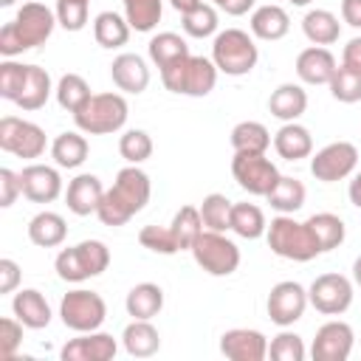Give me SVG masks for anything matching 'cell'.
<instances>
[{
    "label": "cell",
    "mask_w": 361,
    "mask_h": 361,
    "mask_svg": "<svg viewBox=\"0 0 361 361\" xmlns=\"http://www.w3.org/2000/svg\"><path fill=\"white\" fill-rule=\"evenodd\" d=\"M149 195H152L149 175L138 164H130V166L118 169L113 186L104 189L96 217L104 226H124L149 203Z\"/></svg>",
    "instance_id": "obj_1"
},
{
    "label": "cell",
    "mask_w": 361,
    "mask_h": 361,
    "mask_svg": "<svg viewBox=\"0 0 361 361\" xmlns=\"http://www.w3.org/2000/svg\"><path fill=\"white\" fill-rule=\"evenodd\" d=\"M56 25L59 23H56L54 8H48L45 3H37V0H28L17 8L14 20H8L0 28V54L6 59H14L23 51L39 48L51 39Z\"/></svg>",
    "instance_id": "obj_2"
},
{
    "label": "cell",
    "mask_w": 361,
    "mask_h": 361,
    "mask_svg": "<svg viewBox=\"0 0 361 361\" xmlns=\"http://www.w3.org/2000/svg\"><path fill=\"white\" fill-rule=\"evenodd\" d=\"M217 65L212 62V56H200V54H189L166 68H161V82L166 90L178 93V96H192V99H203L214 90L217 85Z\"/></svg>",
    "instance_id": "obj_3"
},
{
    "label": "cell",
    "mask_w": 361,
    "mask_h": 361,
    "mask_svg": "<svg viewBox=\"0 0 361 361\" xmlns=\"http://www.w3.org/2000/svg\"><path fill=\"white\" fill-rule=\"evenodd\" d=\"M265 240H268V248L282 257V259H293V262H310L316 259L322 251H319V243L313 237V231L307 228V223L302 220H293L290 214H276L271 223H268V231H265Z\"/></svg>",
    "instance_id": "obj_4"
},
{
    "label": "cell",
    "mask_w": 361,
    "mask_h": 361,
    "mask_svg": "<svg viewBox=\"0 0 361 361\" xmlns=\"http://www.w3.org/2000/svg\"><path fill=\"white\" fill-rule=\"evenodd\" d=\"M130 116V104L121 93H93L82 110L73 113V124L76 130H82L85 135H110L118 133L127 124Z\"/></svg>",
    "instance_id": "obj_5"
},
{
    "label": "cell",
    "mask_w": 361,
    "mask_h": 361,
    "mask_svg": "<svg viewBox=\"0 0 361 361\" xmlns=\"http://www.w3.org/2000/svg\"><path fill=\"white\" fill-rule=\"evenodd\" d=\"M110 268V248L102 240H82L76 245H68L56 254L54 271L62 282L79 285L90 276H99Z\"/></svg>",
    "instance_id": "obj_6"
},
{
    "label": "cell",
    "mask_w": 361,
    "mask_h": 361,
    "mask_svg": "<svg viewBox=\"0 0 361 361\" xmlns=\"http://www.w3.org/2000/svg\"><path fill=\"white\" fill-rule=\"evenodd\" d=\"M259 48L254 42V34L243 28H226L214 34L212 42V62L226 76H245L257 68Z\"/></svg>",
    "instance_id": "obj_7"
},
{
    "label": "cell",
    "mask_w": 361,
    "mask_h": 361,
    "mask_svg": "<svg viewBox=\"0 0 361 361\" xmlns=\"http://www.w3.org/2000/svg\"><path fill=\"white\" fill-rule=\"evenodd\" d=\"M189 251L209 276H231L240 268V248L234 240L226 237V231L203 228V234L195 240Z\"/></svg>",
    "instance_id": "obj_8"
},
{
    "label": "cell",
    "mask_w": 361,
    "mask_h": 361,
    "mask_svg": "<svg viewBox=\"0 0 361 361\" xmlns=\"http://www.w3.org/2000/svg\"><path fill=\"white\" fill-rule=\"evenodd\" d=\"M59 319L73 333H90L104 324L107 305H104L102 293L87 290V288H73L59 302Z\"/></svg>",
    "instance_id": "obj_9"
},
{
    "label": "cell",
    "mask_w": 361,
    "mask_h": 361,
    "mask_svg": "<svg viewBox=\"0 0 361 361\" xmlns=\"http://www.w3.org/2000/svg\"><path fill=\"white\" fill-rule=\"evenodd\" d=\"M231 175L237 186L254 197H268V192L282 178L276 164L265 152H234L231 158Z\"/></svg>",
    "instance_id": "obj_10"
},
{
    "label": "cell",
    "mask_w": 361,
    "mask_h": 361,
    "mask_svg": "<svg viewBox=\"0 0 361 361\" xmlns=\"http://www.w3.org/2000/svg\"><path fill=\"white\" fill-rule=\"evenodd\" d=\"M48 147V135L39 124L17 118V116H3L0 118V149L8 155H17L23 161H37L42 158Z\"/></svg>",
    "instance_id": "obj_11"
},
{
    "label": "cell",
    "mask_w": 361,
    "mask_h": 361,
    "mask_svg": "<svg viewBox=\"0 0 361 361\" xmlns=\"http://www.w3.org/2000/svg\"><path fill=\"white\" fill-rule=\"evenodd\" d=\"M353 296H355L353 293V279H347L344 274H336V271L319 274L310 282V288H307L310 305L319 313H324V316H341V313H347L350 305H353Z\"/></svg>",
    "instance_id": "obj_12"
},
{
    "label": "cell",
    "mask_w": 361,
    "mask_h": 361,
    "mask_svg": "<svg viewBox=\"0 0 361 361\" xmlns=\"http://www.w3.org/2000/svg\"><path fill=\"white\" fill-rule=\"evenodd\" d=\"M358 166V147L350 141H333L322 147L316 155H310V175L322 183L344 180Z\"/></svg>",
    "instance_id": "obj_13"
},
{
    "label": "cell",
    "mask_w": 361,
    "mask_h": 361,
    "mask_svg": "<svg viewBox=\"0 0 361 361\" xmlns=\"http://www.w3.org/2000/svg\"><path fill=\"white\" fill-rule=\"evenodd\" d=\"M310 299H307V288L293 282V279H282L271 288L268 299H265V310H268V319L276 324V327H290L296 324L305 310H307Z\"/></svg>",
    "instance_id": "obj_14"
},
{
    "label": "cell",
    "mask_w": 361,
    "mask_h": 361,
    "mask_svg": "<svg viewBox=\"0 0 361 361\" xmlns=\"http://www.w3.org/2000/svg\"><path fill=\"white\" fill-rule=\"evenodd\" d=\"M355 344V333L347 322L330 319L316 330V338L310 344L313 361H347Z\"/></svg>",
    "instance_id": "obj_15"
},
{
    "label": "cell",
    "mask_w": 361,
    "mask_h": 361,
    "mask_svg": "<svg viewBox=\"0 0 361 361\" xmlns=\"http://www.w3.org/2000/svg\"><path fill=\"white\" fill-rule=\"evenodd\" d=\"M116 353H118V341L110 333L90 330L65 341V347L59 350V358L62 361H110L116 358Z\"/></svg>",
    "instance_id": "obj_16"
},
{
    "label": "cell",
    "mask_w": 361,
    "mask_h": 361,
    "mask_svg": "<svg viewBox=\"0 0 361 361\" xmlns=\"http://www.w3.org/2000/svg\"><path fill=\"white\" fill-rule=\"evenodd\" d=\"M20 180H23V197H28L31 203H54L62 195V175L56 166L31 161L28 166H23Z\"/></svg>",
    "instance_id": "obj_17"
},
{
    "label": "cell",
    "mask_w": 361,
    "mask_h": 361,
    "mask_svg": "<svg viewBox=\"0 0 361 361\" xmlns=\"http://www.w3.org/2000/svg\"><path fill=\"white\" fill-rule=\"evenodd\" d=\"M220 353L228 361H262L268 358V338L254 327H231L220 336Z\"/></svg>",
    "instance_id": "obj_18"
},
{
    "label": "cell",
    "mask_w": 361,
    "mask_h": 361,
    "mask_svg": "<svg viewBox=\"0 0 361 361\" xmlns=\"http://www.w3.org/2000/svg\"><path fill=\"white\" fill-rule=\"evenodd\" d=\"M102 197H104V186H102L99 175L82 172V175H76L73 180H68L65 203H68V212H71V214H76V217L96 214Z\"/></svg>",
    "instance_id": "obj_19"
},
{
    "label": "cell",
    "mask_w": 361,
    "mask_h": 361,
    "mask_svg": "<svg viewBox=\"0 0 361 361\" xmlns=\"http://www.w3.org/2000/svg\"><path fill=\"white\" fill-rule=\"evenodd\" d=\"M110 79L113 85L121 90V93H144L147 85H149V68H147V59L138 56V54H118L113 62H110Z\"/></svg>",
    "instance_id": "obj_20"
},
{
    "label": "cell",
    "mask_w": 361,
    "mask_h": 361,
    "mask_svg": "<svg viewBox=\"0 0 361 361\" xmlns=\"http://www.w3.org/2000/svg\"><path fill=\"white\" fill-rule=\"evenodd\" d=\"M336 68H338V62H336L333 51L324 45H310V48L299 51V56H296V76L305 85H330Z\"/></svg>",
    "instance_id": "obj_21"
},
{
    "label": "cell",
    "mask_w": 361,
    "mask_h": 361,
    "mask_svg": "<svg viewBox=\"0 0 361 361\" xmlns=\"http://www.w3.org/2000/svg\"><path fill=\"white\" fill-rule=\"evenodd\" d=\"M11 313L25 324V330H42L54 319L48 299L37 288H20L11 299Z\"/></svg>",
    "instance_id": "obj_22"
},
{
    "label": "cell",
    "mask_w": 361,
    "mask_h": 361,
    "mask_svg": "<svg viewBox=\"0 0 361 361\" xmlns=\"http://www.w3.org/2000/svg\"><path fill=\"white\" fill-rule=\"evenodd\" d=\"M248 28H251L254 39L276 42V39H282V37L290 31V17H288V11H285L282 6L265 3V6H257V8L251 11Z\"/></svg>",
    "instance_id": "obj_23"
},
{
    "label": "cell",
    "mask_w": 361,
    "mask_h": 361,
    "mask_svg": "<svg viewBox=\"0 0 361 361\" xmlns=\"http://www.w3.org/2000/svg\"><path fill=\"white\" fill-rule=\"evenodd\" d=\"M274 149L279 158L285 161H302L313 155V135L305 124L299 121H285L276 133H274Z\"/></svg>",
    "instance_id": "obj_24"
},
{
    "label": "cell",
    "mask_w": 361,
    "mask_h": 361,
    "mask_svg": "<svg viewBox=\"0 0 361 361\" xmlns=\"http://www.w3.org/2000/svg\"><path fill=\"white\" fill-rule=\"evenodd\" d=\"M121 344H124L127 355L149 358V355H155L161 350V333L152 324V319H133L121 333Z\"/></svg>",
    "instance_id": "obj_25"
},
{
    "label": "cell",
    "mask_w": 361,
    "mask_h": 361,
    "mask_svg": "<svg viewBox=\"0 0 361 361\" xmlns=\"http://www.w3.org/2000/svg\"><path fill=\"white\" fill-rule=\"evenodd\" d=\"M305 110H307V90L296 82H285L268 96V113L274 118H279L282 124L296 121Z\"/></svg>",
    "instance_id": "obj_26"
},
{
    "label": "cell",
    "mask_w": 361,
    "mask_h": 361,
    "mask_svg": "<svg viewBox=\"0 0 361 361\" xmlns=\"http://www.w3.org/2000/svg\"><path fill=\"white\" fill-rule=\"evenodd\" d=\"M87 138L82 130H65L51 141V158L59 169H76L87 161Z\"/></svg>",
    "instance_id": "obj_27"
},
{
    "label": "cell",
    "mask_w": 361,
    "mask_h": 361,
    "mask_svg": "<svg viewBox=\"0 0 361 361\" xmlns=\"http://www.w3.org/2000/svg\"><path fill=\"white\" fill-rule=\"evenodd\" d=\"M68 237V223L62 214L56 212H37L31 220H28V240L39 248H56L62 245Z\"/></svg>",
    "instance_id": "obj_28"
},
{
    "label": "cell",
    "mask_w": 361,
    "mask_h": 361,
    "mask_svg": "<svg viewBox=\"0 0 361 361\" xmlns=\"http://www.w3.org/2000/svg\"><path fill=\"white\" fill-rule=\"evenodd\" d=\"M54 93V82H51V73L39 65H28V73H25V85H23V93L17 96V107L31 113V110H39L45 107V102L51 99Z\"/></svg>",
    "instance_id": "obj_29"
},
{
    "label": "cell",
    "mask_w": 361,
    "mask_h": 361,
    "mask_svg": "<svg viewBox=\"0 0 361 361\" xmlns=\"http://www.w3.org/2000/svg\"><path fill=\"white\" fill-rule=\"evenodd\" d=\"M124 307H127V316L133 319H155L164 307V288L155 282H138L130 288Z\"/></svg>",
    "instance_id": "obj_30"
},
{
    "label": "cell",
    "mask_w": 361,
    "mask_h": 361,
    "mask_svg": "<svg viewBox=\"0 0 361 361\" xmlns=\"http://www.w3.org/2000/svg\"><path fill=\"white\" fill-rule=\"evenodd\" d=\"M302 34L313 42V45H333L338 42V34H341V23L333 11L327 8H310L305 17H302Z\"/></svg>",
    "instance_id": "obj_31"
},
{
    "label": "cell",
    "mask_w": 361,
    "mask_h": 361,
    "mask_svg": "<svg viewBox=\"0 0 361 361\" xmlns=\"http://www.w3.org/2000/svg\"><path fill=\"white\" fill-rule=\"evenodd\" d=\"M130 23L124 14L118 11H99L96 20H93V39L102 45V48H121L127 45L130 39Z\"/></svg>",
    "instance_id": "obj_32"
},
{
    "label": "cell",
    "mask_w": 361,
    "mask_h": 361,
    "mask_svg": "<svg viewBox=\"0 0 361 361\" xmlns=\"http://www.w3.org/2000/svg\"><path fill=\"white\" fill-rule=\"evenodd\" d=\"M305 223H307V228L313 231V237H316L322 254L338 248V245L344 243V237H347L344 220H341L338 214H333V212H316V214H310Z\"/></svg>",
    "instance_id": "obj_33"
},
{
    "label": "cell",
    "mask_w": 361,
    "mask_h": 361,
    "mask_svg": "<svg viewBox=\"0 0 361 361\" xmlns=\"http://www.w3.org/2000/svg\"><path fill=\"white\" fill-rule=\"evenodd\" d=\"M147 54H149V62L161 71V68H166V65L183 59V56H189L192 51H189V42H186L180 34H175V31H161V34H155V37L149 39Z\"/></svg>",
    "instance_id": "obj_34"
},
{
    "label": "cell",
    "mask_w": 361,
    "mask_h": 361,
    "mask_svg": "<svg viewBox=\"0 0 361 361\" xmlns=\"http://www.w3.org/2000/svg\"><path fill=\"white\" fill-rule=\"evenodd\" d=\"M231 231L243 240H259L268 231L265 212L257 203H248V200L234 203L231 206Z\"/></svg>",
    "instance_id": "obj_35"
},
{
    "label": "cell",
    "mask_w": 361,
    "mask_h": 361,
    "mask_svg": "<svg viewBox=\"0 0 361 361\" xmlns=\"http://www.w3.org/2000/svg\"><path fill=\"white\" fill-rule=\"evenodd\" d=\"M305 197H307L305 183H302L299 178L282 175V178L276 180V186L268 192L265 200L271 203L274 212H279V214H293V212H299V209L305 206Z\"/></svg>",
    "instance_id": "obj_36"
},
{
    "label": "cell",
    "mask_w": 361,
    "mask_h": 361,
    "mask_svg": "<svg viewBox=\"0 0 361 361\" xmlns=\"http://www.w3.org/2000/svg\"><path fill=\"white\" fill-rule=\"evenodd\" d=\"M271 144H274V138L262 121H240L231 130L234 152H268Z\"/></svg>",
    "instance_id": "obj_37"
},
{
    "label": "cell",
    "mask_w": 361,
    "mask_h": 361,
    "mask_svg": "<svg viewBox=\"0 0 361 361\" xmlns=\"http://www.w3.org/2000/svg\"><path fill=\"white\" fill-rule=\"evenodd\" d=\"M124 17L133 31L149 34L164 17V0H121Z\"/></svg>",
    "instance_id": "obj_38"
},
{
    "label": "cell",
    "mask_w": 361,
    "mask_h": 361,
    "mask_svg": "<svg viewBox=\"0 0 361 361\" xmlns=\"http://www.w3.org/2000/svg\"><path fill=\"white\" fill-rule=\"evenodd\" d=\"M180 25H183L186 37L206 39V37H214L217 34L220 17H217V8L212 3H197L195 8H189V11L180 14Z\"/></svg>",
    "instance_id": "obj_39"
},
{
    "label": "cell",
    "mask_w": 361,
    "mask_h": 361,
    "mask_svg": "<svg viewBox=\"0 0 361 361\" xmlns=\"http://www.w3.org/2000/svg\"><path fill=\"white\" fill-rule=\"evenodd\" d=\"M54 96H56V102H59L62 110L76 113V110L85 107V102H87L93 93H90V85H87L85 76H79V73H65V76H59V82H56V87H54Z\"/></svg>",
    "instance_id": "obj_40"
},
{
    "label": "cell",
    "mask_w": 361,
    "mask_h": 361,
    "mask_svg": "<svg viewBox=\"0 0 361 361\" xmlns=\"http://www.w3.org/2000/svg\"><path fill=\"white\" fill-rule=\"evenodd\" d=\"M231 200L220 192H212L200 200V217L209 231H231Z\"/></svg>",
    "instance_id": "obj_41"
},
{
    "label": "cell",
    "mask_w": 361,
    "mask_h": 361,
    "mask_svg": "<svg viewBox=\"0 0 361 361\" xmlns=\"http://www.w3.org/2000/svg\"><path fill=\"white\" fill-rule=\"evenodd\" d=\"M172 231H175V237H178V245H180V251H189L192 245H195V240L203 234V217H200V209L197 206H180L178 212H175V217H172Z\"/></svg>",
    "instance_id": "obj_42"
},
{
    "label": "cell",
    "mask_w": 361,
    "mask_h": 361,
    "mask_svg": "<svg viewBox=\"0 0 361 361\" xmlns=\"http://www.w3.org/2000/svg\"><path fill=\"white\" fill-rule=\"evenodd\" d=\"M327 87H330V93H333L336 102L355 104V102H361V71L347 68V65H338Z\"/></svg>",
    "instance_id": "obj_43"
},
{
    "label": "cell",
    "mask_w": 361,
    "mask_h": 361,
    "mask_svg": "<svg viewBox=\"0 0 361 361\" xmlns=\"http://www.w3.org/2000/svg\"><path fill=\"white\" fill-rule=\"evenodd\" d=\"M152 138L147 130H124V135L118 138V152L127 164H144L152 158Z\"/></svg>",
    "instance_id": "obj_44"
},
{
    "label": "cell",
    "mask_w": 361,
    "mask_h": 361,
    "mask_svg": "<svg viewBox=\"0 0 361 361\" xmlns=\"http://www.w3.org/2000/svg\"><path fill=\"white\" fill-rule=\"evenodd\" d=\"M138 243H141L144 248L155 251V254H164V257H169V254H178V251H180V245H178V237H175L172 226H144V228L138 231Z\"/></svg>",
    "instance_id": "obj_45"
},
{
    "label": "cell",
    "mask_w": 361,
    "mask_h": 361,
    "mask_svg": "<svg viewBox=\"0 0 361 361\" xmlns=\"http://www.w3.org/2000/svg\"><path fill=\"white\" fill-rule=\"evenodd\" d=\"M268 355L274 361H305L307 350H305L302 336H296V333H290V330L282 327V333L268 341Z\"/></svg>",
    "instance_id": "obj_46"
},
{
    "label": "cell",
    "mask_w": 361,
    "mask_h": 361,
    "mask_svg": "<svg viewBox=\"0 0 361 361\" xmlns=\"http://www.w3.org/2000/svg\"><path fill=\"white\" fill-rule=\"evenodd\" d=\"M25 73H28V65H23L17 59H3L0 62V96L8 102H17V96L23 93V85H25Z\"/></svg>",
    "instance_id": "obj_47"
},
{
    "label": "cell",
    "mask_w": 361,
    "mask_h": 361,
    "mask_svg": "<svg viewBox=\"0 0 361 361\" xmlns=\"http://www.w3.org/2000/svg\"><path fill=\"white\" fill-rule=\"evenodd\" d=\"M54 11H56V23L65 31H82L87 25L90 0H56Z\"/></svg>",
    "instance_id": "obj_48"
},
{
    "label": "cell",
    "mask_w": 361,
    "mask_h": 361,
    "mask_svg": "<svg viewBox=\"0 0 361 361\" xmlns=\"http://www.w3.org/2000/svg\"><path fill=\"white\" fill-rule=\"evenodd\" d=\"M23 322L17 316H6L0 319V358L11 361L17 355V347L23 344Z\"/></svg>",
    "instance_id": "obj_49"
},
{
    "label": "cell",
    "mask_w": 361,
    "mask_h": 361,
    "mask_svg": "<svg viewBox=\"0 0 361 361\" xmlns=\"http://www.w3.org/2000/svg\"><path fill=\"white\" fill-rule=\"evenodd\" d=\"M23 195V180H20V172L3 166L0 169V206L8 209L14 206V200Z\"/></svg>",
    "instance_id": "obj_50"
},
{
    "label": "cell",
    "mask_w": 361,
    "mask_h": 361,
    "mask_svg": "<svg viewBox=\"0 0 361 361\" xmlns=\"http://www.w3.org/2000/svg\"><path fill=\"white\" fill-rule=\"evenodd\" d=\"M20 276H23L20 265L11 257H3L0 259V293H14L20 285Z\"/></svg>",
    "instance_id": "obj_51"
},
{
    "label": "cell",
    "mask_w": 361,
    "mask_h": 361,
    "mask_svg": "<svg viewBox=\"0 0 361 361\" xmlns=\"http://www.w3.org/2000/svg\"><path fill=\"white\" fill-rule=\"evenodd\" d=\"M341 65L361 71V37H353L341 51Z\"/></svg>",
    "instance_id": "obj_52"
},
{
    "label": "cell",
    "mask_w": 361,
    "mask_h": 361,
    "mask_svg": "<svg viewBox=\"0 0 361 361\" xmlns=\"http://www.w3.org/2000/svg\"><path fill=\"white\" fill-rule=\"evenodd\" d=\"M341 20L353 28H361V0H341Z\"/></svg>",
    "instance_id": "obj_53"
},
{
    "label": "cell",
    "mask_w": 361,
    "mask_h": 361,
    "mask_svg": "<svg viewBox=\"0 0 361 361\" xmlns=\"http://www.w3.org/2000/svg\"><path fill=\"white\" fill-rule=\"evenodd\" d=\"M254 3H257V0H223L217 8L226 11L228 17H243V14L254 11Z\"/></svg>",
    "instance_id": "obj_54"
},
{
    "label": "cell",
    "mask_w": 361,
    "mask_h": 361,
    "mask_svg": "<svg viewBox=\"0 0 361 361\" xmlns=\"http://www.w3.org/2000/svg\"><path fill=\"white\" fill-rule=\"evenodd\" d=\"M347 197H350V203H353L355 209H361V169L353 175L350 186H347Z\"/></svg>",
    "instance_id": "obj_55"
},
{
    "label": "cell",
    "mask_w": 361,
    "mask_h": 361,
    "mask_svg": "<svg viewBox=\"0 0 361 361\" xmlns=\"http://www.w3.org/2000/svg\"><path fill=\"white\" fill-rule=\"evenodd\" d=\"M169 3H172V8H175V11H180V14H183V11L195 8V6H197V3H203V0H169Z\"/></svg>",
    "instance_id": "obj_56"
},
{
    "label": "cell",
    "mask_w": 361,
    "mask_h": 361,
    "mask_svg": "<svg viewBox=\"0 0 361 361\" xmlns=\"http://www.w3.org/2000/svg\"><path fill=\"white\" fill-rule=\"evenodd\" d=\"M353 285L361 288V257H355V262H353Z\"/></svg>",
    "instance_id": "obj_57"
},
{
    "label": "cell",
    "mask_w": 361,
    "mask_h": 361,
    "mask_svg": "<svg viewBox=\"0 0 361 361\" xmlns=\"http://www.w3.org/2000/svg\"><path fill=\"white\" fill-rule=\"evenodd\" d=\"M14 3H17V0H0V6H3V8H8V6H14Z\"/></svg>",
    "instance_id": "obj_58"
},
{
    "label": "cell",
    "mask_w": 361,
    "mask_h": 361,
    "mask_svg": "<svg viewBox=\"0 0 361 361\" xmlns=\"http://www.w3.org/2000/svg\"><path fill=\"white\" fill-rule=\"evenodd\" d=\"M290 3H293V6H307L310 0H290Z\"/></svg>",
    "instance_id": "obj_59"
},
{
    "label": "cell",
    "mask_w": 361,
    "mask_h": 361,
    "mask_svg": "<svg viewBox=\"0 0 361 361\" xmlns=\"http://www.w3.org/2000/svg\"><path fill=\"white\" fill-rule=\"evenodd\" d=\"M212 3H214V6H220V3H223V0H212Z\"/></svg>",
    "instance_id": "obj_60"
}]
</instances>
